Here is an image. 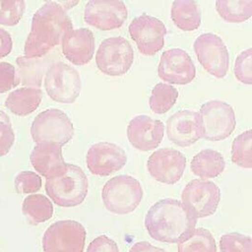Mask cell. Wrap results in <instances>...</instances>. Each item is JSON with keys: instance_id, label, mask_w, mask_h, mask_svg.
<instances>
[{"instance_id": "obj_1", "label": "cell", "mask_w": 252, "mask_h": 252, "mask_svg": "<svg viewBox=\"0 0 252 252\" xmlns=\"http://www.w3.org/2000/svg\"><path fill=\"white\" fill-rule=\"evenodd\" d=\"M73 29L71 19L59 2H45L32 16L31 32L24 46L28 58H41L61 42Z\"/></svg>"}, {"instance_id": "obj_2", "label": "cell", "mask_w": 252, "mask_h": 252, "mask_svg": "<svg viewBox=\"0 0 252 252\" xmlns=\"http://www.w3.org/2000/svg\"><path fill=\"white\" fill-rule=\"evenodd\" d=\"M197 219L181 201L166 198L155 203L145 217L149 235L159 242L179 243L195 229Z\"/></svg>"}, {"instance_id": "obj_3", "label": "cell", "mask_w": 252, "mask_h": 252, "mask_svg": "<svg viewBox=\"0 0 252 252\" xmlns=\"http://www.w3.org/2000/svg\"><path fill=\"white\" fill-rule=\"evenodd\" d=\"M101 199L104 207L115 215H126L134 212L143 199V188L140 182L131 175H118L110 178L103 185Z\"/></svg>"}, {"instance_id": "obj_4", "label": "cell", "mask_w": 252, "mask_h": 252, "mask_svg": "<svg viewBox=\"0 0 252 252\" xmlns=\"http://www.w3.org/2000/svg\"><path fill=\"white\" fill-rule=\"evenodd\" d=\"M88 178L83 169L75 164L67 163L64 174L46 180L45 191L56 205L70 208L83 203L88 194Z\"/></svg>"}, {"instance_id": "obj_5", "label": "cell", "mask_w": 252, "mask_h": 252, "mask_svg": "<svg viewBox=\"0 0 252 252\" xmlns=\"http://www.w3.org/2000/svg\"><path fill=\"white\" fill-rule=\"evenodd\" d=\"M74 125L60 109L49 108L38 113L31 126V135L37 144H52L62 147L73 138Z\"/></svg>"}, {"instance_id": "obj_6", "label": "cell", "mask_w": 252, "mask_h": 252, "mask_svg": "<svg viewBox=\"0 0 252 252\" xmlns=\"http://www.w3.org/2000/svg\"><path fill=\"white\" fill-rule=\"evenodd\" d=\"M201 138L217 142L226 139L236 126L235 113L231 105L219 99L205 102L198 113Z\"/></svg>"}, {"instance_id": "obj_7", "label": "cell", "mask_w": 252, "mask_h": 252, "mask_svg": "<svg viewBox=\"0 0 252 252\" xmlns=\"http://www.w3.org/2000/svg\"><path fill=\"white\" fill-rule=\"evenodd\" d=\"M134 62V51L130 42L122 36L103 39L95 54L97 68L108 76L126 74Z\"/></svg>"}, {"instance_id": "obj_8", "label": "cell", "mask_w": 252, "mask_h": 252, "mask_svg": "<svg viewBox=\"0 0 252 252\" xmlns=\"http://www.w3.org/2000/svg\"><path fill=\"white\" fill-rule=\"evenodd\" d=\"M86 229L82 223L73 220L53 222L42 236L43 252H83Z\"/></svg>"}, {"instance_id": "obj_9", "label": "cell", "mask_w": 252, "mask_h": 252, "mask_svg": "<svg viewBox=\"0 0 252 252\" xmlns=\"http://www.w3.org/2000/svg\"><path fill=\"white\" fill-rule=\"evenodd\" d=\"M44 88L48 96L61 103H72L81 92V78L76 69L63 62H54L46 70Z\"/></svg>"}, {"instance_id": "obj_10", "label": "cell", "mask_w": 252, "mask_h": 252, "mask_svg": "<svg viewBox=\"0 0 252 252\" xmlns=\"http://www.w3.org/2000/svg\"><path fill=\"white\" fill-rule=\"evenodd\" d=\"M182 204L196 218L212 216L220 201V190L216 183L204 179H193L183 188Z\"/></svg>"}, {"instance_id": "obj_11", "label": "cell", "mask_w": 252, "mask_h": 252, "mask_svg": "<svg viewBox=\"0 0 252 252\" xmlns=\"http://www.w3.org/2000/svg\"><path fill=\"white\" fill-rule=\"evenodd\" d=\"M194 52L203 68L218 79L223 78L229 67L228 50L222 39L212 32L200 34L193 43Z\"/></svg>"}, {"instance_id": "obj_12", "label": "cell", "mask_w": 252, "mask_h": 252, "mask_svg": "<svg viewBox=\"0 0 252 252\" xmlns=\"http://www.w3.org/2000/svg\"><path fill=\"white\" fill-rule=\"evenodd\" d=\"M128 30L130 36L137 44L138 50L144 55L153 56L164 45L166 28L156 17L141 15L132 20Z\"/></svg>"}, {"instance_id": "obj_13", "label": "cell", "mask_w": 252, "mask_h": 252, "mask_svg": "<svg viewBox=\"0 0 252 252\" xmlns=\"http://www.w3.org/2000/svg\"><path fill=\"white\" fill-rule=\"evenodd\" d=\"M185 166V156L172 148L157 150L147 161V169L150 175L157 181L169 185L180 180Z\"/></svg>"}, {"instance_id": "obj_14", "label": "cell", "mask_w": 252, "mask_h": 252, "mask_svg": "<svg viewBox=\"0 0 252 252\" xmlns=\"http://www.w3.org/2000/svg\"><path fill=\"white\" fill-rule=\"evenodd\" d=\"M127 16V7L121 0H91L84 11L85 22L102 31L120 28Z\"/></svg>"}, {"instance_id": "obj_15", "label": "cell", "mask_w": 252, "mask_h": 252, "mask_svg": "<svg viewBox=\"0 0 252 252\" xmlns=\"http://www.w3.org/2000/svg\"><path fill=\"white\" fill-rule=\"evenodd\" d=\"M127 162L125 151L110 142H98L88 150L86 163L89 170L98 176H107L120 170Z\"/></svg>"}, {"instance_id": "obj_16", "label": "cell", "mask_w": 252, "mask_h": 252, "mask_svg": "<svg viewBox=\"0 0 252 252\" xmlns=\"http://www.w3.org/2000/svg\"><path fill=\"white\" fill-rule=\"evenodd\" d=\"M158 75L167 83L187 85L194 80L196 68L185 50L172 48L162 52L158 67Z\"/></svg>"}, {"instance_id": "obj_17", "label": "cell", "mask_w": 252, "mask_h": 252, "mask_svg": "<svg viewBox=\"0 0 252 252\" xmlns=\"http://www.w3.org/2000/svg\"><path fill=\"white\" fill-rule=\"evenodd\" d=\"M164 124L148 115L133 117L127 127L130 144L139 151L148 152L157 149L162 141Z\"/></svg>"}, {"instance_id": "obj_18", "label": "cell", "mask_w": 252, "mask_h": 252, "mask_svg": "<svg viewBox=\"0 0 252 252\" xmlns=\"http://www.w3.org/2000/svg\"><path fill=\"white\" fill-rule=\"evenodd\" d=\"M166 135L178 147L195 144L201 138L198 113L184 109L170 115L166 121Z\"/></svg>"}, {"instance_id": "obj_19", "label": "cell", "mask_w": 252, "mask_h": 252, "mask_svg": "<svg viewBox=\"0 0 252 252\" xmlns=\"http://www.w3.org/2000/svg\"><path fill=\"white\" fill-rule=\"evenodd\" d=\"M61 49L68 61L75 65H85L94 53V36L91 30L81 28L70 30L61 39Z\"/></svg>"}, {"instance_id": "obj_20", "label": "cell", "mask_w": 252, "mask_h": 252, "mask_svg": "<svg viewBox=\"0 0 252 252\" xmlns=\"http://www.w3.org/2000/svg\"><path fill=\"white\" fill-rule=\"evenodd\" d=\"M30 160L32 167L46 180L61 176L67 169L61 147L52 144L35 145L31 153Z\"/></svg>"}, {"instance_id": "obj_21", "label": "cell", "mask_w": 252, "mask_h": 252, "mask_svg": "<svg viewBox=\"0 0 252 252\" xmlns=\"http://www.w3.org/2000/svg\"><path fill=\"white\" fill-rule=\"evenodd\" d=\"M42 91L36 88H20L10 93L5 100V106L18 116L32 113L40 104Z\"/></svg>"}, {"instance_id": "obj_22", "label": "cell", "mask_w": 252, "mask_h": 252, "mask_svg": "<svg viewBox=\"0 0 252 252\" xmlns=\"http://www.w3.org/2000/svg\"><path fill=\"white\" fill-rule=\"evenodd\" d=\"M225 167L223 157L218 151L205 149L196 154L191 162L190 168L193 174L203 178H214L219 176Z\"/></svg>"}, {"instance_id": "obj_23", "label": "cell", "mask_w": 252, "mask_h": 252, "mask_svg": "<svg viewBox=\"0 0 252 252\" xmlns=\"http://www.w3.org/2000/svg\"><path fill=\"white\" fill-rule=\"evenodd\" d=\"M171 20L177 28L184 32L197 30L201 25V10L197 2L177 0L171 5Z\"/></svg>"}, {"instance_id": "obj_24", "label": "cell", "mask_w": 252, "mask_h": 252, "mask_svg": "<svg viewBox=\"0 0 252 252\" xmlns=\"http://www.w3.org/2000/svg\"><path fill=\"white\" fill-rule=\"evenodd\" d=\"M22 212L28 221L35 225L51 219L53 206L51 201L44 195L32 194L25 198L22 205Z\"/></svg>"}, {"instance_id": "obj_25", "label": "cell", "mask_w": 252, "mask_h": 252, "mask_svg": "<svg viewBox=\"0 0 252 252\" xmlns=\"http://www.w3.org/2000/svg\"><path fill=\"white\" fill-rule=\"evenodd\" d=\"M18 77L20 82L29 88L39 89L43 74L46 70V62L41 58H28L21 56L16 59Z\"/></svg>"}, {"instance_id": "obj_26", "label": "cell", "mask_w": 252, "mask_h": 252, "mask_svg": "<svg viewBox=\"0 0 252 252\" xmlns=\"http://www.w3.org/2000/svg\"><path fill=\"white\" fill-rule=\"evenodd\" d=\"M216 10L225 22L242 23L252 16V0H218Z\"/></svg>"}, {"instance_id": "obj_27", "label": "cell", "mask_w": 252, "mask_h": 252, "mask_svg": "<svg viewBox=\"0 0 252 252\" xmlns=\"http://www.w3.org/2000/svg\"><path fill=\"white\" fill-rule=\"evenodd\" d=\"M177 97L178 91L173 86L158 83L152 90L149 105L154 113L163 114L175 104Z\"/></svg>"}, {"instance_id": "obj_28", "label": "cell", "mask_w": 252, "mask_h": 252, "mask_svg": "<svg viewBox=\"0 0 252 252\" xmlns=\"http://www.w3.org/2000/svg\"><path fill=\"white\" fill-rule=\"evenodd\" d=\"M178 252H217L216 240L208 229L198 227L178 243Z\"/></svg>"}, {"instance_id": "obj_29", "label": "cell", "mask_w": 252, "mask_h": 252, "mask_svg": "<svg viewBox=\"0 0 252 252\" xmlns=\"http://www.w3.org/2000/svg\"><path fill=\"white\" fill-rule=\"evenodd\" d=\"M251 143L252 132L250 129L239 134L232 142L231 160L240 167L251 168Z\"/></svg>"}, {"instance_id": "obj_30", "label": "cell", "mask_w": 252, "mask_h": 252, "mask_svg": "<svg viewBox=\"0 0 252 252\" xmlns=\"http://www.w3.org/2000/svg\"><path fill=\"white\" fill-rule=\"evenodd\" d=\"M220 252H252V239L249 235L229 232L220 236Z\"/></svg>"}, {"instance_id": "obj_31", "label": "cell", "mask_w": 252, "mask_h": 252, "mask_svg": "<svg viewBox=\"0 0 252 252\" xmlns=\"http://www.w3.org/2000/svg\"><path fill=\"white\" fill-rule=\"evenodd\" d=\"M25 8L26 2L23 0H0V25L7 27L17 25L24 15Z\"/></svg>"}, {"instance_id": "obj_32", "label": "cell", "mask_w": 252, "mask_h": 252, "mask_svg": "<svg viewBox=\"0 0 252 252\" xmlns=\"http://www.w3.org/2000/svg\"><path fill=\"white\" fill-rule=\"evenodd\" d=\"M17 193L30 194L38 191L41 187V178L32 171H21L14 180Z\"/></svg>"}, {"instance_id": "obj_33", "label": "cell", "mask_w": 252, "mask_h": 252, "mask_svg": "<svg viewBox=\"0 0 252 252\" xmlns=\"http://www.w3.org/2000/svg\"><path fill=\"white\" fill-rule=\"evenodd\" d=\"M252 63V49L247 48L238 54L234 63V75L236 79L245 85H251Z\"/></svg>"}, {"instance_id": "obj_34", "label": "cell", "mask_w": 252, "mask_h": 252, "mask_svg": "<svg viewBox=\"0 0 252 252\" xmlns=\"http://www.w3.org/2000/svg\"><path fill=\"white\" fill-rule=\"evenodd\" d=\"M15 134L9 116L0 110V157L7 155L13 147Z\"/></svg>"}, {"instance_id": "obj_35", "label": "cell", "mask_w": 252, "mask_h": 252, "mask_svg": "<svg viewBox=\"0 0 252 252\" xmlns=\"http://www.w3.org/2000/svg\"><path fill=\"white\" fill-rule=\"evenodd\" d=\"M20 84L16 68L8 63H0V94L6 93Z\"/></svg>"}, {"instance_id": "obj_36", "label": "cell", "mask_w": 252, "mask_h": 252, "mask_svg": "<svg viewBox=\"0 0 252 252\" xmlns=\"http://www.w3.org/2000/svg\"><path fill=\"white\" fill-rule=\"evenodd\" d=\"M87 252H119V249L114 240L106 235H99L89 244Z\"/></svg>"}, {"instance_id": "obj_37", "label": "cell", "mask_w": 252, "mask_h": 252, "mask_svg": "<svg viewBox=\"0 0 252 252\" xmlns=\"http://www.w3.org/2000/svg\"><path fill=\"white\" fill-rule=\"evenodd\" d=\"M13 48L11 34L4 29L0 28V59L7 56Z\"/></svg>"}, {"instance_id": "obj_38", "label": "cell", "mask_w": 252, "mask_h": 252, "mask_svg": "<svg viewBox=\"0 0 252 252\" xmlns=\"http://www.w3.org/2000/svg\"><path fill=\"white\" fill-rule=\"evenodd\" d=\"M129 252H166L164 249L154 246L148 241H141L135 243L129 250Z\"/></svg>"}]
</instances>
